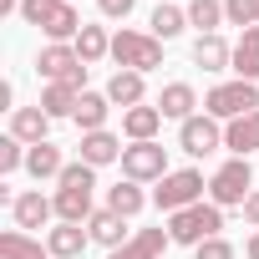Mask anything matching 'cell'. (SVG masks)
Segmentation results:
<instances>
[{"label": "cell", "mask_w": 259, "mask_h": 259, "mask_svg": "<svg viewBox=\"0 0 259 259\" xmlns=\"http://www.w3.org/2000/svg\"><path fill=\"white\" fill-rule=\"evenodd\" d=\"M92 188H97V168L92 163H66V173L56 178V213L61 224H87L92 219Z\"/></svg>", "instance_id": "1"}, {"label": "cell", "mask_w": 259, "mask_h": 259, "mask_svg": "<svg viewBox=\"0 0 259 259\" xmlns=\"http://www.w3.org/2000/svg\"><path fill=\"white\" fill-rule=\"evenodd\" d=\"M21 16H26V26H41L51 46H71L87 26L71 0H21Z\"/></svg>", "instance_id": "2"}, {"label": "cell", "mask_w": 259, "mask_h": 259, "mask_svg": "<svg viewBox=\"0 0 259 259\" xmlns=\"http://www.w3.org/2000/svg\"><path fill=\"white\" fill-rule=\"evenodd\" d=\"M219 229H224V208L219 203H193L183 213H168L173 244H188V249H198L203 239H219Z\"/></svg>", "instance_id": "3"}, {"label": "cell", "mask_w": 259, "mask_h": 259, "mask_svg": "<svg viewBox=\"0 0 259 259\" xmlns=\"http://www.w3.org/2000/svg\"><path fill=\"white\" fill-rule=\"evenodd\" d=\"M112 61L122 66V71H153V66H163V41L158 36H143V31H117L112 36Z\"/></svg>", "instance_id": "4"}, {"label": "cell", "mask_w": 259, "mask_h": 259, "mask_svg": "<svg viewBox=\"0 0 259 259\" xmlns=\"http://www.w3.org/2000/svg\"><path fill=\"white\" fill-rule=\"evenodd\" d=\"M249 193H254V168H249V158H234V163H224V168L208 178V203H219V208H244Z\"/></svg>", "instance_id": "5"}, {"label": "cell", "mask_w": 259, "mask_h": 259, "mask_svg": "<svg viewBox=\"0 0 259 259\" xmlns=\"http://www.w3.org/2000/svg\"><path fill=\"white\" fill-rule=\"evenodd\" d=\"M203 112L219 117V122L249 117V112H259V87H254V81H224V87H213V92L203 97Z\"/></svg>", "instance_id": "6"}, {"label": "cell", "mask_w": 259, "mask_h": 259, "mask_svg": "<svg viewBox=\"0 0 259 259\" xmlns=\"http://www.w3.org/2000/svg\"><path fill=\"white\" fill-rule=\"evenodd\" d=\"M203 173L198 168H178V173H168L163 183H158V193H153V203L163 208V213H183V208H193V203H203Z\"/></svg>", "instance_id": "7"}, {"label": "cell", "mask_w": 259, "mask_h": 259, "mask_svg": "<svg viewBox=\"0 0 259 259\" xmlns=\"http://www.w3.org/2000/svg\"><path fill=\"white\" fill-rule=\"evenodd\" d=\"M122 178H133V183H163L168 178V148L163 143H133V148H122Z\"/></svg>", "instance_id": "8"}, {"label": "cell", "mask_w": 259, "mask_h": 259, "mask_svg": "<svg viewBox=\"0 0 259 259\" xmlns=\"http://www.w3.org/2000/svg\"><path fill=\"white\" fill-rule=\"evenodd\" d=\"M178 148H183L188 158H208V153H219V148H224V127H219V117H208V112L198 117V112H193V117L178 127Z\"/></svg>", "instance_id": "9"}, {"label": "cell", "mask_w": 259, "mask_h": 259, "mask_svg": "<svg viewBox=\"0 0 259 259\" xmlns=\"http://www.w3.org/2000/svg\"><path fill=\"white\" fill-rule=\"evenodd\" d=\"M36 71L46 81H71V87H87V61L76 56V46H46L36 56Z\"/></svg>", "instance_id": "10"}, {"label": "cell", "mask_w": 259, "mask_h": 259, "mask_svg": "<svg viewBox=\"0 0 259 259\" xmlns=\"http://www.w3.org/2000/svg\"><path fill=\"white\" fill-rule=\"evenodd\" d=\"M46 133H51V117H46L41 107H16V112H11V138H21L26 148H36V143H51Z\"/></svg>", "instance_id": "11"}, {"label": "cell", "mask_w": 259, "mask_h": 259, "mask_svg": "<svg viewBox=\"0 0 259 259\" xmlns=\"http://www.w3.org/2000/svg\"><path fill=\"white\" fill-rule=\"evenodd\" d=\"M224 148H229L234 158H249V153H259V112L224 122Z\"/></svg>", "instance_id": "12"}, {"label": "cell", "mask_w": 259, "mask_h": 259, "mask_svg": "<svg viewBox=\"0 0 259 259\" xmlns=\"http://www.w3.org/2000/svg\"><path fill=\"white\" fill-rule=\"evenodd\" d=\"M168 244H173V234H168V229H143V234H133V239H127L122 249H112L107 259H158Z\"/></svg>", "instance_id": "13"}, {"label": "cell", "mask_w": 259, "mask_h": 259, "mask_svg": "<svg viewBox=\"0 0 259 259\" xmlns=\"http://www.w3.org/2000/svg\"><path fill=\"white\" fill-rule=\"evenodd\" d=\"M87 234H92V244H102V249H122V244H127V219L112 213V208H97V213L87 219Z\"/></svg>", "instance_id": "14"}, {"label": "cell", "mask_w": 259, "mask_h": 259, "mask_svg": "<svg viewBox=\"0 0 259 259\" xmlns=\"http://www.w3.org/2000/svg\"><path fill=\"white\" fill-rule=\"evenodd\" d=\"M81 163H92V168L122 163V138H112L107 127H102V133H81Z\"/></svg>", "instance_id": "15"}, {"label": "cell", "mask_w": 259, "mask_h": 259, "mask_svg": "<svg viewBox=\"0 0 259 259\" xmlns=\"http://www.w3.org/2000/svg\"><path fill=\"white\" fill-rule=\"evenodd\" d=\"M11 213H16V229H41L56 213V198H41V188H31V193H21L11 203Z\"/></svg>", "instance_id": "16"}, {"label": "cell", "mask_w": 259, "mask_h": 259, "mask_svg": "<svg viewBox=\"0 0 259 259\" xmlns=\"http://www.w3.org/2000/svg\"><path fill=\"white\" fill-rule=\"evenodd\" d=\"M92 244V234L81 229V224H56L51 234H46V249H51V259H81V249Z\"/></svg>", "instance_id": "17"}, {"label": "cell", "mask_w": 259, "mask_h": 259, "mask_svg": "<svg viewBox=\"0 0 259 259\" xmlns=\"http://www.w3.org/2000/svg\"><path fill=\"white\" fill-rule=\"evenodd\" d=\"M76 102H81V87H71V81H46V92H41V112L56 122V117H71L76 112Z\"/></svg>", "instance_id": "18"}, {"label": "cell", "mask_w": 259, "mask_h": 259, "mask_svg": "<svg viewBox=\"0 0 259 259\" xmlns=\"http://www.w3.org/2000/svg\"><path fill=\"white\" fill-rule=\"evenodd\" d=\"M107 112H112V102H107V92H81V102H76V112H71V122L81 127V133H102V127H107Z\"/></svg>", "instance_id": "19"}, {"label": "cell", "mask_w": 259, "mask_h": 259, "mask_svg": "<svg viewBox=\"0 0 259 259\" xmlns=\"http://www.w3.org/2000/svg\"><path fill=\"white\" fill-rule=\"evenodd\" d=\"M158 127H163V112L158 107H133L122 112V133L133 143H158Z\"/></svg>", "instance_id": "20"}, {"label": "cell", "mask_w": 259, "mask_h": 259, "mask_svg": "<svg viewBox=\"0 0 259 259\" xmlns=\"http://www.w3.org/2000/svg\"><path fill=\"white\" fill-rule=\"evenodd\" d=\"M193 61H198L203 71H229V66H234V46H229L224 36H198V41H193Z\"/></svg>", "instance_id": "21"}, {"label": "cell", "mask_w": 259, "mask_h": 259, "mask_svg": "<svg viewBox=\"0 0 259 259\" xmlns=\"http://www.w3.org/2000/svg\"><path fill=\"white\" fill-rule=\"evenodd\" d=\"M26 173L41 183V178H61L66 173V158H61V148L56 143H36L31 153H26Z\"/></svg>", "instance_id": "22"}, {"label": "cell", "mask_w": 259, "mask_h": 259, "mask_svg": "<svg viewBox=\"0 0 259 259\" xmlns=\"http://www.w3.org/2000/svg\"><path fill=\"white\" fill-rule=\"evenodd\" d=\"M239 81H259V26H249L234 46V66H229Z\"/></svg>", "instance_id": "23"}, {"label": "cell", "mask_w": 259, "mask_h": 259, "mask_svg": "<svg viewBox=\"0 0 259 259\" xmlns=\"http://www.w3.org/2000/svg\"><path fill=\"white\" fill-rule=\"evenodd\" d=\"M0 259H51V249L41 239H31L26 229H6L0 234Z\"/></svg>", "instance_id": "24"}, {"label": "cell", "mask_w": 259, "mask_h": 259, "mask_svg": "<svg viewBox=\"0 0 259 259\" xmlns=\"http://www.w3.org/2000/svg\"><path fill=\"white\" fill-rule=\"evenodd\" d=\"M193 107H198V97H193V87H188V81H168V87H163V97H158V112H163V117H178V122H188V117H193Z\"/></svg>", "instance_id": "25"}, {"label": "cell", "mask_w": 259, "mask_h": 259, "mask_svg": "<svg viewBox=\"0 0 259 259\" xmlns=\"http://www.w3.org/2000/svg\"><path fill=\"white\" fill-rule=\"evenodd\" d=\"M107 102L112 107H143V71H117L112 81H107Z\"/></svg>", "instance_id": "26"}, {"label": "cell", "mask_w": 259, "mask_h": 259, "mask_svg": "<svg viewBox=\"0 0 259 259\" xmlns=\"http://www.w3.org/2000/svg\"><path fill=\"white\" fill-rule=\"evenodd\" d=\"M143 203H148V193H143V183H117V188H107V208L112 213H122V219H138L143 213Z\"/></svg>", "instance_id": "27"}, {"label": "cell", "mask_w": 259, "mask_h": 259, "mask_svg": "<svg viewBox=\"0 0 259 259\" xmlns=\"http://www.w3.org/2000/svg\"><path fill=\"white\" fill-rule=\"evenodd\" d=\"M148 26H153L158 41H173V36L188 31V11H178V6H158V11L148 16Z\"/></svg>", "instance_id": "28"}, {"label": "cell", "mask_w": 259, "mask_h": 259, "mask_svg": "<svg viewBox=\"0 0 259 259\" xmlns=\"http://www.w3.org/2000/svg\"><path fill=\"white\" fill-rule=\"evenodd\" d=\"M71 46H76V56H81L87 66H92V61H102V56H112V36H107L102 26H81V36H76Z\"/></svg>", "instance_id": "29"}, {"label": "cell", "mask_w": 259, "mask_h": 259, "mask_svg": "<svg viewBox=\"0 0 259 259\" xmlns=\"http://www.w3.org/2000/svg\"><path fill=\"white\" fill-rule=\"evenodd\" d=\"M188 26H198L203 36H219V26H224V0H193V6H188Z\"/></svg>", "instance_id": "30"}, {"label": "cell", "mask_w": 259, "mask_h": 259, "mask_svg": "<svg viewBox=\"0 0 259 259\" xmlns=\"http://www.w3.org/2000/svg\"><path fill=\"white\" fill-rule=\"evenodd\" d=\"M26 153H31V148H26L21 138H11V133H6V138H0V173H16V168H26Z\"/></svg>", "instance_id": "31"}, {"label": "cell", "mask_w": 259, "mask_h": 259, "mask_svg": "<svg viewBox=\"0 0 259 259\" xmlns=\"http://www.w3.org/2000/svg\"><path fill=\"white\" fill-rule=\"evenodd\" d=\"M224 21H229V26H244V31L259 26V21H254V0H224Z\"/></svg>", "instance_id": "32"}, {"label": "cell", "mask_w": 259, "mask_h": 259, "mask_svg": "<svg viewBox=\"0 0 259 259\" xmlns=\"http://www.w3.org/2000/svg\"><path fill=\"white\" fill-rule=\"evenodd\" d=\"M193 259H234V244H229V239H203V244L193 249Z\"/></svg>", "instance_id": "33"}, {"label": "cell", "mask_w": 259, "mask_h": 259, "mask_svg": "<svg viewBox=\"0 0 259 259\" xmlns=\"http://www.w3.org/2000/svg\"><path fill=\"white\" fill-rule=\"evenodd\" d=\"M97 6H102V16H107V21H127L138 0H97Z\"/></svg>", "instance_id": "34"}, {"label": "cell", "mask_w": 259, "mask_h": 259, "mask_svg": "<svg viewBox=\"0 0 259 259\" xmlns=\"http://www.w3.org/2000/svg\"><path fill=\"white\" fill-rule=\"evenodd\" d=\"M244 224H254V229H259V188L244 198Z\"/></svg>", "instance_id": "35"}, {"label": "cell", "mask_w": 259, "mask_h": 259, "mask_svg": "<svg viewBox=\"0 0 259 259\" xmlns=\"http://www.w3.org/2000/svg\"><path fill=\"white\" fill-rule=\"evenodd\" d=\"M249 259H259V229H254V239H249V249H244Z\"/></svg>", "instance_id": "36"}, {"label": "cell", "mask_w": 259, "mask_h": 259, "mask_svg": "<svg viewBox=\"0 0 259 259\" xmlns=\"http://www.w3.org/2000/svg\"><path fill=\"white\" fill-rule=\"evenodd\" d=\"M11 11H21V0H0V16H11Z\"/></svg>", "instance_id": "37"}, {"label": "cell", "mask_w": 259, "mask_h": 259, "mask_svg": "<svg viewBox=\"0 0 259 259\" xmlns=\"http://www.w3.org/2000/svg\"><path fill=\"white\" fill-rule=\"evenodd\" d=\"M254 21H259V0H254Z\"/></svg>", "instance_id": "38"}]
</instances>
